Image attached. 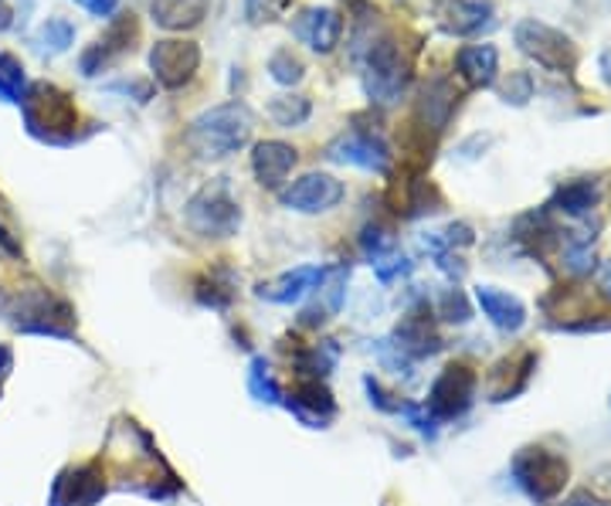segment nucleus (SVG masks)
I'll return each mask as SVG.
<instances>
[{"mask_svg": "<svg viewBox=\"0 0 611 506\" xmlns=\"http://www.w3.org/2000/svg\"><path fill=\"white\" fill-rule=\"evenodd\" d=\"M459 105V92L449 79H428L421 86L418 95V120L425 123V130L431 126V133H442Z\"/></svg>", "mask_w": 611, "mask_h": 506, "instance_id": "nucleus-18", "label": "nucleus"}, {"mask_svg": "<svg viewBox=\"0 0 611 506\" xmlns=\"http://www.w3.org/2000/svg\"><path fill=\"white\" fill-rule=\"evenodd\" d=\"M330 269L323 266H299L293 272H282L275 276L272 282H262L256 289V296L265 300V303H275V306H293L299 300H306L309 293H316V289L323 285V279H327Z\"/></svg>", "mask_w": 611, "mask_h": 506, "instance_id": "nucleus-15", "label": "nucleus"}, {"mask_svg": "<svg viewBox=\"0 0 611 506\" xmlns=\"http://www.w3.org/2000/svg\"><path fill=\"white\" fill-rule=\"evenodd\" d=\"M394 347L408 357H428L442 347L439 334L431 330V319L421 316V313H408L398 327H394Z\"/></svg>", "mask_w": 611, "mask_h": 506, "instance_id": "nucleus-23", "label": "nucleus"}, {"mask_svg": "<svg viewBox=\"0 0 611 506\" xmlns=\"http://www.w3.org/2000/svg\"><path fill=\"white\" fill-rule=\"evenodd\" d=\"M11 368H14V350L8 344H0V378H4Z\"/></svg>", "mask_w": 611, "mask_h": 506, "instance_id": "nucleus-40", "label": "nucleus"}, {"mask_svg": "<svg viewBox=\"0 0 611 506\" xmlns=\"http://www.w3.org/2000/svg\"><path fill=\"white\" fill-rule=\"evenodd\" d=\"M337 357H340L337 344H333V340H323V344L306 347V350L296 353V371H299L303 378H316V381H323V378H327V374L337 368Z\"/></svg>", "mask_w": 611, "mask_h": 506, "instance_id": "nucleus-25", "label": "nucleus"}, {"mask_svg": "<svg viewBox=\"0 0 611 506\" xmlns=\"http://www.w3.org/2000/svg\"><path fill=\"white\" fill-rule=\"evenodd\" d=\"M364 387H367V394H371V405L377 408V412H387V415H401V402H391V394L374 381V378H364Z\"/></svg>", "mask_w": 611, "mask_h": 506, "instance_id": "nucleus-35", "label": "nucleus"}, {"mask_svg": "<svg viewBox=\"0 0 611 506\" xmlns=\"http://www.w3.org/2000/svg\"><path fill=\"white\" fill-rule=\"evenodd\" d=\"M79 4H82L89 14H95V18H110V14H116L120 0H79Z\"/></svg>", "mask_w": 611, "mask_h": 506, "instance_id": "nucleus-38", "label": "nucleus"}, {"mask_svg": "<svg viewBox=\"0 0 611 506\" xmlns=\"http://www.w3.org/2000/svg\"><path fill=\"white\" fill-rule=\"evenodd\" d=\"M269 116L282 130H296L313 116V102L306 95H275L269 102Z\"/></svg>", "mask_w": 611, "mask_h": 506, "instance_id": "nucleus-26", "label": "nucleus"}, {"mask_svg": "<svg viewBox=\"0 0 611 506\" xmlns=\"http://www.w3.org/2000/svg\"><path fill=\"white\" fill-rule=\"evenodd\" d=\"M251 133H256V116L245 102H222L214 110L191 120L184 143L197 160H225L248 147Z\"/></svg>", "mask_w": 611, "mask_h": 506, "instance_id": "nucleus-1", "label": "nucleus"}, {"mask_svg": "<svg viewBox=\"0 0 611 506\" xmlns=\"http://www.w3.org/2000/svg\"><path fill=\"white\" fill-rule=\"evenodd\" d=\"M0 316L18 334L71 340V306L48 293L45 285H18L0 293Z\"/></svg>", "mask_w": 611, "mask_h": 506, "instance_id": "nucleus-2", "label": "nucleus"}, {"mask_svg": "<svg viewBox=\"0 0 611 506\" xmlns=\"http://www.w3.org/2000/svg\"><path fill=\"white\" fill-rule=\"evenodd\" d=\"M290 8H293V0H245V18H248V24L262 27V24L282 21L285 14H290Z\"/></svg>", "mask_w": 611, "mask_h": 506, "instance_id": "nucleus-32", "label": "nucleus"}, {"mask_svg": "<svg viewBox=\"0 0 611 506\" xmlns=\"http://www.w3.org/2000/svg\"><path fill=\"white\" fill-rule=\"evenodd\" d=\"M391 245H394V238L384 228H364V235H361V248L371 262H377L384 251H391Z\"/></svg>", "mask_w": 611, "mask_h": 506, "instance_id": "nucleus-33", "label": "nucleus"}, {"mask_svg": "<svg viewBox=\"0 0 611 506\" xmlns=\"http://www.w3.org/2000/svg\"><path fill=\"white\" fill-rule=\"evenodd\" d=\"M530 95H533V79L527 76V71H517V76H513V86L502 89V99L513 102V105H523Z\"/></svg>", "mask_w": 611, "mask_h": 506, "instance_id": "nucleus-36", "label": "nucleus"}, {"mask_svg": "<svg viewBox=\"0 0 611 506\" xmlns=\"http://www.w3.org/2000/svg\"><path fill=\"white\" fill-rule=\"evenodd\" d=\"M608 296H611V276H608Z\"/></svg>", "mask_w": 611, "mask_h": 506, "instance_id": "nucleus-41", "label": "nucleus"}, {"mask_svg": "<svg viewBox=\"0 0 611 506\" xmlns=\"http://www.w3.org/2000/svg\"><path fill=\"white\" fill-rule=\"evenodd\" d=\"M24 126L34 139L52 143V147H68L79 139V110L68 92L52 82H31L24 99Z\"/></svg>", "mask_w": 611, "mask_h": 506, "instance_id": "nucleus-3", "label": "nucleus"}, {"mask_svg": "<svg viewBox=\"0 0 611 506\" xmlns=\"http://www.w3.org/2000/svg\"><path fill=\"white\" fill-rule=\"evenodd\" d=\"M184 222L201 238H231L241 228V207L231 198L228 180L201 188L184 207Z\"/></svg>", "mask_w": 611, "mask_h": 506, "instance_id": "nucleus-5", "label": "nucleus"}, {"mask_svg": "<svg viewBox=\"0 0 611 506\" xmlns=\"http://www.w3.org/2000/svg\"><path fill=\"white\" fill-rule=\"evenodd\" d=\"M343 184L333 173H306L293 180L290 188L279 191L282 207H290L296 214H327L343 201Z\"/></svg>", "mask_w": 611, "mask_h": 506, "instance_id": "nucleus-11", "label": "nucleus"}, {"mask_svg": "<svg viewBox=\"0 0 611 506\" xmlns=\"http://www.w3.org/2000/svg\"><path fill=\"white\" fill-rule=\"evenodd\" d=\"M248 391L256 402H265V405H282V387L279 381L272 378V368L265 357H256L251 360V371H248Z\"/></svg>", "mask_w": 611, "mask_h": 506, "instance_id": "nucleus-28", "label": "nucleus"}, {"mask_svg": "<svg viewBox=\"0 0 611 506\" xmlns=\"http://www.w3.org/2000/svg\"><path fill=\"white\" fill-rule=\"evenodd\" d=\"M27 92V76H24V65L8 55V52H0V99L4 102H18L24 99Z\"/></svg>", "mask_w": 611, "mask_h": 506, "instance_id": "nucleus-30", "label": "nucleus"}, {"mask_svg": "<svg viewBox=\"0 0 611 506\" xmlns=\"http://www.w3.org/2000/svg\"><path fill=\"white\" fill-rule=\"evenodd\" d=\"M323 300H316L306 313H303V327H319V323H327L340 313L343 306V296H347V269H330L323 285L316 289Z\"/></svg>", "mask_w": 611, "mask_h": 506, "instance_id": "nucleus-24", "label": "nucleus"}, {"mask_svg": "<svg viewBox=\"0 0 611 506\" xmlns=\"http://www.w3.org/2000/svg\"><path fill=\"white\" fill-rule=\"evenodd\" d=\"M411 82V65L401 55L398 42L394 38H377L367 48V61H364V92L371 102L377 105H394L401 102V95L408 92Z\"/></svg>", "mask_w": 611, "mask_h": 506, "instance_id": "nucleus-4", "label": "nucleus"}, {"mask_svg": "<svg viewBox=\"0 0 611 506\" xmlns=\"http://www.w3.org/2000/svg\"><path fill=\"white\" fill-rule=\"evenodd\" d=\"M476 374L465 368V364H449L435 384L428 387V402L425 412L435 418V421H452L462 418L465 412L473 408V397H476Z\"/></svg>", "mask_w": 611, "mask_h": 506, "instance_id": "nucleus-8", "label": "nucleus"}, {"mask_svg": "<svg viewBox=\"0 0 611 506\" xmlns=\"http://www.w3.org/2000/svg\"><path fill=\"white\" fill-rule=\"evenodd\" d=\"M296 164H299L296 147L282 139H262L256 143V150H251V173H256L259 188L265 191H282Z\"/></svg>", "mask_w": 611, "mask_h": 506, "instance_id": "nucleus-13", "label": "nucleus"}, {"mask_svg": "<svg viewBox=\"0 0 611 506\" xmlns=\"http://www.w3.org/2000/svg\"><path fill=\"white\" fill-rule=\"evenodd\" d=\"M513 38L523 55H530L536 65H544L551 71H570L574 65H578V48H574V42L564 31H557L544 21H520L513 27Z\"/></svg>", "mask_w": 611, "mask_h": 506, "instance_id": "nucleus-6", "label": "nucleus"}, {"mask_svg": "<svg viewBox=\"0 0 611 506\" xmlns=\"http://www.w3.org/2000/svg\"><path fill=\"white\" fill-rule=\"evenodd\" d=\"M513 480L530 499L551 503L567 483V462L547 449H523L513 459Z\"/></svg>", "mask_w": 611, "mask_h": 506, "instance_id": "nucleus-7", "label": "nucleus"}, {"mask_svg": "<svg viewBox=\"0 0 611 506\" xmlns=\"http://www.w3.org/2000/svg\"><path fill=\"white\" fill-rule=\"evenodd\" d=\"M133 42H136V18L133 14L113 18V24L105 27L102 38L89 52H82V76H89V79L99 76L105 65H113L116 58H123L133 48Z\"/></svg>", "mask_w": 611, "mask_h": 506, "instance_id": "nucleus-14", "label": "nucleus"}, {"mask_svg": "<svg viewBox=\"0 0 611 506\" xmlns=\"http://www.w3.org/2000/svg\"><path fill=\"white\" fill-rule=\"evenodd\" d=\"M493 21H496L493 0H452L445 31L455 34V38H473V34L493 27Z\"/></svg>", "mask_w": 611, "mask_h": 506, "instance_id": "nucleus-22", "label": "nucleus"}, {"mask_svg": "<svg viewBox=\"0 0 611 506\" xmlns=\"http://www.w3.org/2000/svg\"><path fill=\"white\" fill-rule=\"evenodd\" d=\"M105 496V473L99 462H82L61 469L58 480L52 483L48 506H95Z\"/></svg>", "mask_w": 611, "mask_h": 506, "instance_id": "nucleus-12", "label": "nucleus"}, {"mask_svg": "<svg viewBox=\"0 0 611 506\" xmlns=\"http://www.w3.org/2000/svg\"><path fill=\"white\" fill-rule=\"evenodd\" d=\"M567 506H608V503H601L598 496H591V493H574L570 499H567Z\"/></svg>", "mask_w": 611, "mask_h": 506, "instance_id": "nucleus-39", "label": "nucleus"}, {"mask_svg": "<svg viewBox=\"0 0 611 506\" xmlns=\"http://www.w3.org/2000/svg\"><path fill=\"white\" fill-rule=\"evenodd\" d=\"M455 68L473 89H489L499 76V52L496 45H465L455 55Z\"/></svg>", "mask_w": 611, "mask_h": 506, "instance_id": "nucleus-19", "label": "nucleus"}, {"mask_svg": "<svg viewBox=\"0 0 611 506\" xmlns=\"http://www.w3.org/2000/svg\"><path fill=\"white\" fill-rule=\"evenodd\" d=\"M439 313H442L449 323H465V319L473 316L469 303H465V296H462V293H455V289H452V293H445V300H442Z\"/></svg>", "mask_w": 611, "mask_h": 506, "instance_id": "nucleus-34", "label": "nucleus"}, {"mask_svg": "<svg viewBox=\"0 0 611 506\" xmlns=\"http://www.w3.org/2000/svg\"><path fill=\"white\" fill-rule=\"evenodd\" d=\"M290 412H296V418L309 428H327V421L337 415V402H333V394L330 387L316 381V378H303L293 394H290V402H282Z\"/></svg>", "mask_w": 611, "mask_h": 506, "instance_id": "nucleus-17", "label": "nucleus"}, {"mask_svg": "<svg viewBox=\"0 0 611 506\" xmlns=\"http://www.w3.org/2000/svg\"><path fill=\"white\" fill-rule=\"evenodd\" d=\"M269 76H272L279 86H296V82H303V76H306V65H303L290 48H279V52L269 58Z\"/></svg>", "mask_w": 611, "mask_h": 506, "instance_id": "nucleus-31", "label": "nucleus"}, {"mask_svg": "<svg viewBox=\"0 0 611 506\" xmlns=\"http://www.w3.org/2000/svg\"><path fill=\"white\" fill-rule=\"evenodd\" d=\"M211 11V0H150V18L163 31H191Z\"/></svg>", "mask_w": 611, "mask_h": 506, "instance_id": "nucleus-20", "label": "nucleus"}, {"mask_svg": "<svg viewBox=\"0 0 611 506\" xmlns=\"http://www.w3.org/2000/svg\"><path fill=\"white\" fill-rule=\"evenodd\" d=\"M327 160L343 164V167H361L371 173H387L391 170V147L377 133L347 130L327 147Z\"/></svg>", "mask_w": 611, "mask_h": 506, "instance_id": "nucleus-10", "label": "nucleus"}, {"mask_svg": "<svg viewBox=\"0 0 611 506\" xmlns=\"http://www.w3.org/2000/svg\"><path fill=\"white\" fill-rule=\"evenodd\" d=\"M391 262H394V266L374 262V272H377L381 282H394L398 276H408V272H411V262H408V259H391Z\"/></svg>", "mask_w": 611, "mask_h": 506, "instance_id": "nucleus-37", "label": "nucleus"}, {"mask_svg": "<svg viewBox=\"0 0 611 506\" xmlns=\"http://www.w3.org/2000/svg\"><path fill=\"white\" fill-rule=\"evenodd\" d=\"M293 34L316 55H330L343 38V18L333 8H306L293 21Z\"/></svg>", "mask_w": 611, "mask_h": 506, "instance_id": "nucleus-16", "label": "nucleus"}, {"mask_svg": "<svg viewBox=\"0 0 611 506\" xmlns=\"http://www.w3.org/2000/svg\"><path fill=\"white\" fill-rule=\"evenodd\" d=\"M476 303H479V310L496 323L499 330L517 334L523 323H527L523 303L517 296H510V293H502V289H496V285H479L476 289Z\"/></svg>", "mask_w": 611, "mask_h": 506, "instance_id": "nucleus-21", "label": "nucleus"}, {"mask_svg": "<svg viewBox=\"0 0 611 506\" xmlns=\"http://www.w3.org/2000/svg\"><path fill=\"white\" fill-rule=\"evenodd\" d=\"M34 42H38L42 55H61V52L71 48V42H76V24L65 21V18H48Z\"/></svg>", "mask_w": 611, "mask_h": 506, "instance_id": "nucleus-29", "label": "nucleus"}, {"mask_svg": "<svg viewBox=\"0 0 611 506\" xmlns=\"http://www.w3.org/2000/svg\"><path fill=\"white\" fill-rule=\"evenodd\" d=\"M201 68V48L188 38H163L150 48L154 82L163 89H184Z\"/></svg>", "mask_w": 611, "mask_h": 506, "instance_id": "nucleus-9", "label": "nucleus"}, {"mask_svg": "<svg viewBox=\"0 0 611 506\" xmlns=\"http://www.w3.org/2000/svg\"><path fill=\"white\" fill-rule=\"evenodd\" d=\"M598 204V184L595 180H574L554 194V207L564 214H588Z\"/></svg>", "mask_w": 611, "mask_h": 506, "instance_id": "nucleus-27", "label": "nucleus"}]
</instances>
